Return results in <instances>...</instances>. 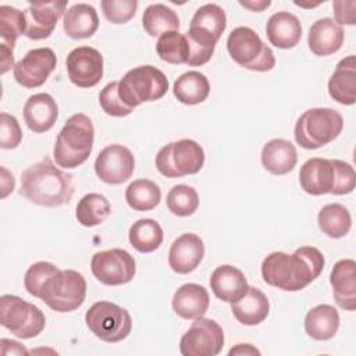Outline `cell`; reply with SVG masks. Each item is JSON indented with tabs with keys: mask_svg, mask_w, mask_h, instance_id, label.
<instances>
[{
	"mask_svg": "<svg viewBox=\"0 0 356 356\" xmlns=\"http://www.w3.org/2000/svg\"><path fill=\"white\" fill-rule=\"evenodd\" d=\"M324 268V256L314 246H300L292 254L273 252L261 263V277L267 285L296 292L313 282Z\"/></svg>",
	"mask_w": 356,
	"mask_h": 356,
	"instance_id": "obj_1",
	"label": "cell"
},
{
	"mask_svg": "<svg viewBox=\"0 0 356 356\" xmlns=\"http://www.w3.org/2000/svg\"><path fill=\"white\" fill-rule=\"evenodd\" d=\"M19 192L38 206L58 207L70 203L74 195L72 175L56 167V164L46 157L32 164L21 174Z\"/></svg>",
	"mask_w": 356,
	"mask_h": 356,
	"instance_id": "obj_2",
	"label": "cell"
},
{
	"mask_svg": "<svg viewBox=\"0 0 356 356\" xmlns=\"http://www.w3.org/2000/svg\"><path fill=\"white\" fill-rule=\"evenodd\" d=\"M355 181L353 167L338 159L313 157L305 161L299 171L302 189L313 196L348 195L353 192Z\"/></svg>",
	"mask_w": 356,
	"mask_h": 356,
	"instance_id": "obj_3",
	"label": "cell"
},
{
	"mask_svg": "<svg viewBox=\"0 0 356 356\" xmlns=\"http://www.w3.org/2000/svg\"><path fill=\"white\" fill-rule=\"evenodd\" d=\"M227 26L225 11L214 3H207L196 10L186 32L189 44L188 65L199 67L206 64L216 49L218 39Z\"/></svg>",
	"mask_w": 356,
	"mask_h": 356,
	"instance_id": "obj_4",
	"label": "cell"
},
{
	"mask_svg": "<svg viewBox=\"0 0 356 356\" xmlns=\"http://www.w3.org/2000/svg\"><path fill=\"white\" fill-rule=\"evenodd\" d=\"M95 128L92 120L83 114H72L58 132L53 149L56 164L63 168H76L83 164L93 147Z\"/></svg>",
	"mask_w": 356,
	"mask_h": 356,
	"instance_id": "obj_5",
	"label": "cell"
},
{
	"mask_svg": "<svg viewBox=\"0 0 356 356\" xmlns=\"http://www.w3.org/2000/svg\"><path fill=\"white\" fill-rule=\"evenodd\" d=\"M343 128V117L328 107L306 110L296 121L293 135L296 143L309 150L318 149L339 136Z\"/></svg>",
	"mask_w": 356,
	"mask_h": 356,
	"instance_id": "obj_6",
	"label": "cell"
},
{
	"mask_svg": "<svg viewBox=\"0 0 356 356\" xmlns=\"http://www.w3.org/2000/svg\"><path fill=\"white\" fill-rule=\"evenodd\" d=\"M38 298L54 312H74L85 302L86 280L75 270H60L57 267L42 285Z\"/></svg>",
	"mask_w": 356,
	"mask_h": 356,
	"instance_id": "obj_7",
	"label": "cell"
},
{
	"mask_svg": "<svg viewBox=\"0 0 356 356\" xmlns=\"http://www.w3.org/2000/svg\"><path fill=\"white\" fill-rule=\"evenodd\" d=\"M168 90V79L164 72L153 65H139L129 70L118 81V95L131 108L161 99Z\"/></svg>",
	"mask_w": 356,
	"mask_h": 356,
	"instance_id": "obj_8",
	"label": "cell"
},
{
	"mask_svg": "<svg viewBox=\"0 0 356 356\" xmlns=\"http://www.w3.org/2000/svg\"><path fill=\"white\" fill-rule=\"evenodd\" d=\"M227 50L238 65L250 71L266 72L275 65L273 50L249 26H238L231 31L227 39Z\"/></svg>",
	"mask_w": 356,
	"mask_h": 356,
	"instance_id": "obj_9",
	"label": "cell"
},
{
	"mask_svg": "<svg viewBox=\"0 0 356 356\" xmlns=\"http://www.w3.org/2000/svg\"><path fill=\"white\" fill-rule=\"evenodd\" d=\"M0 324L13 335L31 339L38 337L46 327L43 312L17 295L0 298Z\"/></svg>",
	"mask_w": 356,
	"mask_h": 356,
	"instance_id": "obj_10",
	"label": "cell"
},
{
	"mask_svg": "<svg viewBox=\"0 0 356 356\" xmlns=\"http://www.w3.org/2000/svg\"><path fill=\"white\" fill-rule=\"evenodd\" d=\"M204 164L203 147L192 139H179L163 146L156 156V168L167 178L192 175Z\"/></svg>",
	"mask_w": 356,
	"mask_h": 356,
	"instance_id": "obj_11",
	"label": "cell"
},
{
	"mask_svg": "<svg viewBox=\"0 0 356 356\" xmlns=\"http://www.w3.org/2000/svg\"><path fill=\"white\" fill-rule=\"evenodd\" d=\"M85 323L95 337L108 343L124 341L132 330L131 314L107 300L93 303L85 314Z\"/></svg>",
	"mask_w": 356,
	"mask_h": 356,
	"instance_id": "obj_12",
	"label": "cell"
},
{
	"mask_svg": "<svg viewBox=\"0 0 356 356\" xmlns=\"http://www.w3.org/2000/svg\"><path fill=\"white\" fill-rule=\"evenodd\" d=\"M90 270L95 278L110 286L128 284L135 273L136 264L134 256L124 249H107L93 254L90 260Z\"/></svg>",
	"mask_w": 356,
	"mask_h": 356,
	"instance_id": "obj_13",
	"label": "cell"
},
{
	"mask_svg": "<svg viewBox=\"0 0 356 356\" xmlns=\"http://www.w3.org/2000/svg\"><path fill=\"white\" fill-rule=\"evenodd\" d=\"M224 346V331L211 318L199 317L179 341L184 356H216Z\"/></svg>",
	"mask_w": 356,
	"mask_h": 356,
	"instance_id": "obj_14",
	"label": "cell"
},
{
	"mask_svg": "<svg viewBox=\"0 0 356 356\" xmlns=\"http://www.w3.org/2000/svg\"><path fill=\"white\" fill-rule=\"evenodd\" d=\"M70 81L82 89L96 86L103 78V56L90 46L72 49L65 60Z\"/></svg>",
	"mask_w": 356,
	"mask_h": 356,
	"instance_id": "obj_15",
	"label": "cell"
},
{
	"mask_svg": "<svg viewBox=\"0 0 356 356\" xmlns=\"http://www.w3.org/2000/svg\"><path fill=\"white\" fill-rule=\"evenodd\" d=\"M57 64V57L50 47L29 50L13 68L14 79L18 85L33 89L42 86Z\"/></svg>",
	"mask_w": 356,
	"mask_h": 356,
	"instance_id": "obj_16",
	"label": "cell"
},
{
	"mask_svg": "<svg viewBox=\"0 0 356 356\" xmlns=\"http://www.w3.org/2000/svg\"><path fill=\"white\" fill-rule=\"evenodd\" d=\"M135 170L132 152L118 143L106 146L95 160V172L106 184L120 185L128 181Z\"/></svg>",
	"mask_w": 356,
	"mask_h": 356,
	"instance_id": "obj_17",
	"label": "cell"
},
{
	"mask_svg": "<svg viewBox=\"0 0 356 356\" xmlns=\"http://www.w3.org/2000/svg\"><path fill=\"white\" fill-rule=\"evenodd\" d=\"M67 4L68 0L31 3L24 11L26 19L25 36L32 40L49 38L53 33L57 21L65 11Z\"/></svg>",
	"mask_w": 356,
	"mask_h": 356,
	"instance_id": "obj_18",
	"label": "cell"
},
{
	"mask_svg": "<svg viewBox=\"0 0 356 356\" xmlns=\"http://www.w3.org/2000/svg\"><path fill=\"white\" fill-rule=\"evenodd\" d=\"M204 256V243L196 234L179 235L168 252V264L178 274H189L197 268Z\"/></svg>",
	"mask_w": 356,
	"mask_h": 356,
	"instance_id": "obj_19",
	"label": "cell"
},
{
	"mask_svg": "<svg viewBox=\"0 0 356 356\" xmlns=\"http://www.w3.org/2000/svg\"><path fill=\"white\" fill-rule=\"evenodd\" d=\"M330 284L335 303L343 309L353 312L356 309V263L352 259L337 261L330 274Z\"/></svg>",
	"mask_w": 356,
	"mask_h": 356,
	"instance_id": "obj_20",
	"label": "cell"
},
{
	"mask_svg": "<svg viewBox=\"0 0 356 356\" xmlns=\"http://www.w3.org/2000/svg\"><path fill=\"white\" fill-rule=\"evenodd\" d=\"M210 288L220 300L234 303L248 292L249 284L239 268L231 264H221L210 275Z\"/></svg>",
	"mask_w": 356,
	"mask_h": 356,
	"instance_id": "obj_21",
	"label": "cell"
},
{
	"mask_svg": "<svg viewBox=\"0 0 356 356\" xmlns=\"http://www.w3.org/2000/svg\"><path fill=\"white\" fill-rule=\"evenodd\" d=\"M343 43V29L334 18L317 19L309 29L307 44L313 54L324 57L337 53Z\"/></svg>",
	"mask_w": 356,
	"mask_h": 356,
	"instance_id": "obj_22",
	"label": "cell"
},
{
	"mask_svg": "<svg viewBox=\"0 0 356 356\" xmlns=\"http://www.w3.org/2000/svg\"><path fill=\"white\" fill-rule=\"evenodd\" d=\"M58 106L49 93H36L28 97L24 106V120L26 127L42 134L49 131L57 121Z\"/></svg>",
	"mask_w": 356,
	"mask_h": 356,
	"instance_id": "obj_23",
	"label": "cell"
},
{
	"mask_svg": "<svg viewBox=\"0 0 356 356\" xmlns=\"http://www.w3.org/2000/svg\"><path fill=\"white\" fill-rule=\"evenodd\" d=\"M172 310L185 320L203 317L210 305V296L204 286L199 284H184L172 296Z\"/></svg>",
	"mask_w": 356,
	"mask_h": 356,
	"instance_id": "obj_24",
	"label": "cell"
},
{
	"mask_svg": "<svg viewBox=\"0 0 356 356\" xmlns=\"http://www.w3.org/2000/svg\"><path fill=\"white\" fill-rule=\"evenodd\" d=\"M268 42L278 49L295 47L302 38V25L298 17L289 11L274 13L266 25Z\"/></svg>",
	"mask_w": 356,
	"mask_h": 356,
	"instance_id": "obj_25",
	"label": "cell"
},
{
	"mask_svg": "<svg viewBox=\"0 0 356 356\" xmlns=\"http://www.w3.org/2000/svg\"><path fill=\"white\" fill-rule=\"evenodd\" d=\"M330 96L343 106L356 102V57L353 54L342 58L328 79Z\"/></svg>",
	"mask_w": 356,
	"mask_h": 356,
	"instance_id": "obj_26",
	"label": "cell"
},
{
	"mask_svg": "<svg viewBox=\"0 0 356 356\" xmlns=\"http://www.w3.org/2000/svg\"><path fill=\"white\" fill-rule=\"evenodd\" d=\"M298 161V153L292 142L286 139H271L261 150L263 167L274 175H285L291 172Z\"/></svg>",
	"mask_w": 356,
	"mask_h": 356,
	"instance_id": "obj_27",
	"label": "cell"
},
{
	"mask_svg": "<svg viewBox=\"0 0 356 356\" xmlns=\"http://www.w3.org/2000/svg\"><path fill=\"white\" fill-rule=\"evenodd\" d=\"M231 312L241 324L257 325L267 318L270 303L259 288L249 286L248 292L239 300L231 303Z\"/></svg>",
	"mask_w": 356,
	"mask_h": 356,
	"instance_id": "obj_28",
	"label": "cell"
},
{
	"mask_svg": "<svg viewBox=\"0 0 356 356\" xmlns=\"http://www.w3.org/2000/svg\"><path fill=\"white\" fill-rule=\"evenodd\" d=\"M64 32L72 39L90 38L99 28V17L90 4L76 3L64 14Z\"/></svg>",
	"mask_w": 356,
	"mask_h": 356,
	"instance_id": "obj_29",
	"label": "cell"
},
{
	"mask_svg": "<svg viewBox=\"0 0 356 356\" xmlns=\"http://www.w3.org/2000/svg\"><path fill=\"white\" fill-rule=\"evenodd\" d=\"M339 328V313L331 305H317L305 317V331L316 341L331 339Z\"/></svg>",
	"mask_w": 356,
	"mask_h": 356,
	"instance_id": "obj_30",
	"label": "cell"
},
{
	"mask_svg": "<svg viewBox=\"0 0 356 356\" xmlns=\"http://www.w3.org/2000/svg\"><path fill=\"white\" fill-rule=\"evenodd\" d=\"M177 100L186 106H195L204 102L210 93V82L199 71H188L178 76L172 86Z\"/></svg>",
	"mask_w": 356,
	"mask_h": 356,
	"instance_id": "obj_31",
	"label": "cell"
},
{
	"mask_svg": "<svg viewBox=\"0 0 356 356\" xmlns=\"http://www.w3.org/2000/svg\"><path fill=\"white\" fill-rule=\"evenodd\" d=\"M129 242L140 253H150L163 243V228L153 218H140L129 228Z\"/></svg>",
	"mask_w": 356,
	"mask_h": 356,
	"instance_id": "obj_32",
	"label": "cell"
},
{
	"mask_svg": "<svg viewBox=\"0 0 356 356\" xmlns=\"http://www.w3.org/2000/svg\"><path fill=\"white\" fill-rule=\"evenodd\" d=\"M317 222L323 234L338 239L349 232L352 227V217L345 206L339 203H328L318 211Z\"/></svg>",
	"mask_w": 356,
	"mask_h": 356,
	"instance_id": "obj_33",
	"label": "cell"
},
{
	"mask_svg": "<svg viewBox=\"0 0 356 356\" xmlns=\"http://www.w3.org/2000/svg\"><path fill=\"white\" fill-rule=\"evenodd\" d=\"M142 25L150 36H161L165 32H172L179 28L177 13L165 4L156 3L146 7L142 15Z\"/></svg>",
	"mask_w": 356,
	"mask_h": 356,
	"instance_id": "obj_34",
	"label": "cell"
},
{
	"mask_svg": "<svg viewBox=\"0 0 356 356\" xmlns=\"http://www.w3.org/2000/svg\"><path fill=\"white\" fill-rule=\"evenodd\" d=\"M128 206L136 211L153 210L161 200L159 185L150 179H136L125 189Z\"/></svg>",
	"mask_w": 356,
	"mask_h": 356,
	"instance_id": "obj_35",
	"label": "cell"
},
{
	"mask_svg": "<svg viewBox=\"0 0 356 356\" xmlns=\"http://www.w3.org/2000/svg\"><path fill=\"white\" fill-rule=\"evenodd\" d=\"M111 213L108 200L100 193H88L76 204L75 217L83 227L102 224Z\"/></svg>",
	"mask_w": 356,
	"mask_h": 356,
	"instance_id": "obj_36",
	"label": "cell"
},
{
	"mask_svg": "<svg viewBox=\"0 0 356 356\" xmlns=\"http://www.w3.org/2000/svg\"><path fill=\"white\" fill-rule=\"evenodd\" d=\"M156 51L159 57L168 64H186L189 57V44L186 36L178 31L165 32L159 36Z\"/></svg>",
	"mask_w": 356,
	"mask_h": 356,
	"instance_id": "obj_37",
	"label": "cell"
},
{
	"mask_svg": "<svg viewBox=\"0 0 356 356\" xmlns=\"http://www.w3.org/2000/svg\"><path fill=\"white\" fill-rule=\"evenodd\" d=\"M25 31H26L25 13L11 6H0L1 43L14 49L17 39L21 35H25Z\"/></svg>",
	"mask_w": 356,
	"mask_h": 356,
	"instance_id": "obj_38",
	"label": "cell"
},
{
	"mask_svg": "<svg viewBox=\"0 0 356 356\" xmlns=\"http://www.w3.org/2000/svg\"><path fill=\"white\" fill-rule=\"evenodd\" d=\"M167 207L178 217L192 216L199 207V195L189 185H175L167 193Z\"/></svg>",
	"mask_w": 356,
	"mask_h": 356,
	"instance_id": "obj_39",
	"label": "cell"
},
{
	"mask_svg": "<svg viewBox=\"0 0 356 356\" xmlns=\"http://www.w3.org/2000/svg\"><path fill=\"white\" fill-rule=\"evenodd\" d=\"M99 103L103 111L111 117H125L134 108L128 107L118 95V81L108 82L99 93Z\"/></svg>",
	"mask_w": 356,
	"mask_h": 356,
	"instance_id": "obj_40",
	"label": "cell"
},
{
	"mask_svg": "<svg viewBox=\"0 0 356 356\" xmlns=\"http://www.w3.org/2000/svg\"><path fill=\"white\" fill-rule=\"evenodd\" d=\"M103 15L111 24H125L134 18L138 1L136 0H103L100 3Z\"/></svg>",
	"mask_w": 356,
	"mask_h": 356,
	"instance_id": "obj_41",
	"label": "cell"
},
{
	"mask_svg": "<svg viewBox=\"0 0 356 356\" xmlns=\"http://www.w3.org/2000/svg\"><path fill=\"white\" fill-rule=\"evenodd\" d=\"M57 268L53 263L49 261H36L33 263L25 273L24 277V285L29 295L38 298V293L47 280V277Z\"/></svg>",
	"mask_w": 356,
	"mask_h": 356,
	"instance_id": "obj_42",
	"label": "cell"
},
{
	"mask_svg": "<svg viewBox=\"0 0 356 356\" xmlns=\"http://www.w3.org/2000/svg\"><path fill=\"white\" fill-rule=\"evenodd\" d=\"M22 140V131L18 120L8 114H0V147L1 149H15Z\"/></svg>",
	"mask_w": 356,
	"mask_h": 356,
	"instance_id": "obj_43",
	"label": "cell"
},
{
	"mask_svg": "<svg viewBox=\"0 0 356 356\" xmlns=\"http://www.w3.org/2000/svg\"><path fill=\"white\" fill-rule=\"evenodd\" d=\"M335 22L338 25H355L356 24V1H334L332 3Z\"/></svg>",
	"mask_w": 356,
	"mask_h": 356,
	"instance_id": "obj_44",
	"label": "cell"
},
{
	"mask_svg": "<svg viewBox=\"0 0 356 356\" xmlns=\"http://www.w3.org/2000/svg\"><path fill=\"white\" fill-rule=\"evenodd\" d=\"M13 50H14V49L8 47L7 44L0 43V56H1V60H0V63H1V70H0V72H1V75H4L11 67L14 68V65H15V64H14Z\"/></svg>",
	"mask_w": 356,
	"mask_h": 356,
	"instance_id": "obj_45",
	"label": "cell"
},
{
	"mask_svg": "<svg viewBox=\"0 0 356 356\" xmlns=\"http://www.w3.org/2000/svg\"><path fill=\"white\" fill-rule=\"evenodd\" d=\"M15 181L13 174H10L4 167H1V197L4 199L10 192L14 191Z\"/></svg>",
	"mask_w": 356,
	"mask_h": 356,
	"instance_id": "obj_46",
	"label": "cell"
},
{
	"mask_svg": "<svg viewBox=\"0 0 356 356\" xmlns=\"http://www.w3.org/2000/svg\"><path fill=\"white\" fill-rule=\"evenodd\" d=\"M228 355L229 356H232V355H260V350L256 349L250 343H238L235 348H232L228 352Z\"/></svg>",
	"mask_w": 356,
	"mask_h": 356,
	"instance_id": "obj_47",
	"label": "cell"
},
{
	"mask_svg": "<svg viewBox=\"0 0 356 356\" xmlns=\"http://www.w3.org/2000/svg\"><path fill=\"white\" fill-rule=\"evenodd\" d=\"M239 4L241 6H243L245 8H249V10H252V11H256V13H260V11H263L264 8H267V7H270V4H271V1H239Z\"/></svg>",
	"mask_w": 356,
	"mask_h": 356,
	"instance_id": "obj_48",
	"label": "cell"
}]
</instances>
